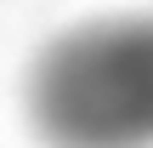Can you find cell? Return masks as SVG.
I'll return each mask as SVG.
<instances>
[{"instance_id": "6da1fadb", "label": "cell", "mask_w": 153, "mask_h": 148, "mask_svg": "<svg viewBox=\"0 0 153 148\" xmlns=\"http://www.w3.org/2000/svg\"><path fill=\"white\" fill-rule=\"evenodd\" d=\"M28 120L51 148H153V11L57 34L28 74Z\"/></svg>"}]
</instances>
